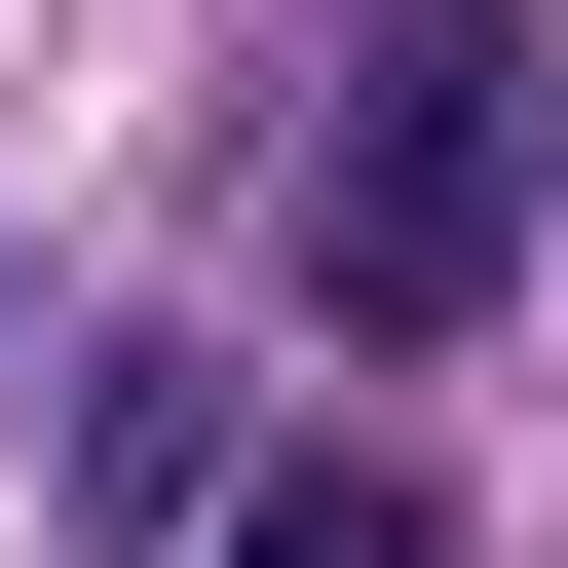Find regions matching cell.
<instances>
[{
	"label": "cell",
	"instance_id": "cell-1",
	"mask_svg": "<svg viewBox=\"0 0 568 568\" xmlns=\"http://www.w3.org/2000/svg\"><path fill=\"white\" fill-rule=\"evenodd\" d=\"M493 265H530V39H493V0H379L342 114H304V304L342 342H455Z\"/></svg>",
	"mask_w": 568,
	"mask_h": 568
},
{
	"label": "cell",
	"instance_id": "cell-2",
	"mask_svg": "<svg viewBox=\"0 0 568 568\" xmlns=\"http://www.w3.org/2000/svg\"><path fill=\"white\" fill-rule=\"evenodd\" d=\"M227 493H265V455H227V379H190V342H114V379H77V530H114V568H190Z\"/></svg>",
	"mask_w": 568,
	"mask_h": 568
},
{
	"label": "cell",
	"instance_id": "cell-3",
	"mask_svg": "<svg viewBox=\"0 0 568 568\" xmlns=\"http://www.w3.org/2000/svg\"><path fill=\"white\" fill-rule=\"evenodd\" d=\"M190 568H417V493H379V455H265V493H227Z\"/></svg>",
	"mask_w": 568,
	"mask_h": 568
}]
</instances>
